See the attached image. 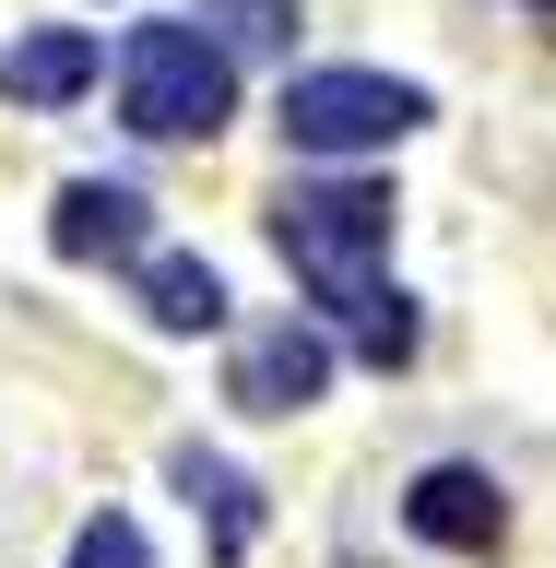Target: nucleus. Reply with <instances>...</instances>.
<instances>
[{
  "label": "nucleus",
  "instance_id": "1",
  "mask_svg": "<svg viewBox=\"0 0 556 568\" xmlns=\"http://www.w3.org/2000/svg\"><path fill=\"white\" fill-rule=\"evenodd\" d=\"M273 248L296 261V284L320 308L355 320L380 296V261H391V190H367V178H296L273 202Z\"/></svg>",
  "mask_w": 556,
  "mask_h": 568
},
{
  "label": "nucleus",
  "instance_id": "2",
  "mask_svg": "<svg viewBox=\"0 0 556 568\" xmlns=\"http://www.w3.org/2000/svg\"><path fill=\"white\" fill-rule=\"evenodd\" d=\"M225 106H237V60H225L190 12L119 36V119H131L142 142H213Z\"/></svg>",
  "mask_w": 556,
  "mask_h": 568
},
{
  "label": "nucleus",
  "instance_id": "3",
  "mask_svg": "<svg viewBox=\"0 0 556 568\" xmlns=\"http://www.w3.org/2000/svg\"><path fill=\"white\" fill-rule=\"evenodd\" d=\"M415 119H426V95L391 83V71H296V83H284V142H296V154H332V166L391 154Z\"/></svg>",
  "mask_w": 556,
  "mask_h": 568
},
{
  "label": "nucleus",
  "instance_id": "4",
  "mask_svg": "<svg viewBox=\"0 0 556 568\" xmlns=\"http://www.w3.org/2000/svg\"><path fill=\"white\" fill-rule=\"evenodd\" d=\"M320 390H332V344H320L309 320H273V332H249V344H237L225 403H249V415H309Z\"/></svg>",
  "mask_w": 556,
  "mask_h": 568
},
{
  "label": "nucleus",
  "instance_id": "5",
  "mask_svg": "<svg viewBox=\"0 0 556 568\" xmlns=\"http://www.w3.org/2000/svg\"><path fill=\"white\" fill-rule=\"evenodd\" d=\"M166 474H178V497H190V509L213 521V557L237 568L249 545H261V486H249L225 450H202V438H178V450H166Z\"/></svg>",
  "mask_w": 556,
  "mask_h": 568
},
{
  "label": "nucleus",
  "instance_id": "6",
  "mask_svg": "<svg viewBox=\"0 0 556 568\" xmlns=\"http://www.w3.org/2000/svg\"><path fill=\"white\" fill-rule=\"evenodd\" d=\"M142 213H154V202H142L131 178H71L60 213H48V237H60V261H131Z\"/></svg>",
  "mask_w": 556,
  "mask_h": 568
},
{
  "label": "nucleus",
  "instance_id": "7",
  "mask_svg": "<svg viewBox=\"0 0 556 568\" xmlns=\"http://www.w3.org/2000/svg\"><path fill=\"white\" fill-rule=\"evenodd\" d=\"M403 521L426 532V545H497V486L474 474V462H438V474H415V497H403Z\"/></svg>",
  "mask_w": 556,
  "mask_h": 568
},
{
  "label": "nucleus",
  "instance_id": "8",
  "mask_svg": "<svg viewBox=\"0 0 556 568\" xmlns=\"http://www.w3.org/2000/svg\"><path fill=\"white\" fill-rule=\"evenodd\" d=\"M95 71H107L95 36H83V24H48V36H24V48L0 60V95H12V106H71Z\"/></svg>",
  "mask_w": 556,
  "mask_h": 568
},
{
  "label": "nucleus",
  "instance_id": "9",
  "mask_svg": "<svg viewBox=\"0 0 556 568\" xmlns=\"http://www.w3.org/2000/svg\"><path fill=\"white\" fill-rule=\"evenodd\" d=\"M142 308H154V332H213L225 320V284H213V261L166 248V261H142Z\"/></svg>",
  "mask_w": 556,
  "mask_h": 568
},
{
  "label": "nucleus",
  "instance_id": "10",
  "mask_svg": "<svg viewBox=\"0 0 556 568\" xmlns=\"http://www.w3.org/2000/svg\"><path fill=\"white\" fill-rule=\"evenodd\" d=\"M190 24H202L225 60H237V48H284V36H296V0H202Z\"/></svg>",
  "mask_w": 556,
  "mask_h": 568
},
{
  "label": "nucleus",
  "instance_id": "11",
  "mask_svg": "<svg viewBox=\"0 0 556 568\" xmlns=\"http://www.w3.org/2000/svg\"><path fill=\"white\" fill-rule=\"evenodd\" d=\"M355 355H367V367H403V355H415V308H403L391 284L355 308Z\"/></svg>",
  "mask_w": 556,
  "mask_h": 568
},
{
  "label": "nucleus",
  "instance_id": "12",
  "mask_svg": "<svg viewBox=\"0 0 556 568\" xmlns=\"http://www.w3.org/2000/svg\"><path fill=\"white\" fill-rule=\"evenodd\" d=\"M71 568H154V545H142V521H119V509H95V521L71 532Z\"/></svg>",
  "mask_w": 556,
  "mask_h": 568
},
{
  "label": "nucleus",
  "instance_id": "13",
  "mask_svg": "<svg viewBox=\"0 0 556 568\" xmlns=\"http://www.w3.org/2000/svg\"><path fill=\"white\" fill-rule=\"evenodd\" d=\"M545 12H556V0H545Z\"/></svg>",
  "mask_w": 556,
  "mask_h": 568
}]
</instances>
